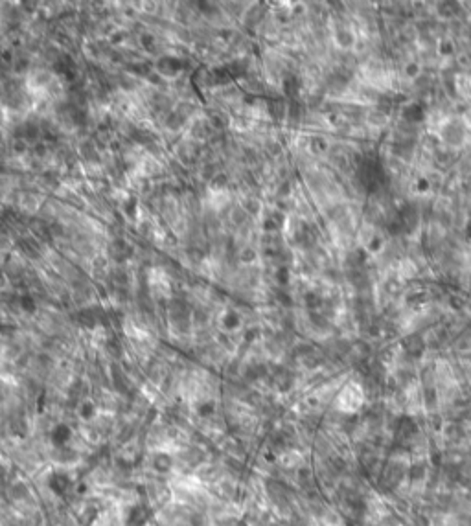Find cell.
<instances>
[{"label": "cell", "mask_w": 471, "mask_h": 526, "mask_svg": "<svg viewBox=\"0 0 471 526\" xmlns=\"http://www.w3.org/2000/svg\"><path fill=\"white\" fill-rule=\"evenodd\" d=\"M365 403V390L357 383H348L337 396V408L343 414H353Z\"/></svg>", "instance_id": "6da1fadb"}, {"label": "cell", "mask_w": 471, "mask_h": 526, "mask_svg": "<svg viewBox=\"0 0 471 526\" xmlns=\"http://www.w3.org/2000/svg\"><path fill=\"white\" fill-rule=\"evenodd\" d=\"M403 348H405V351H408V353L418 355V353H422V351L425 350V340H423L420 335H408V337L403 340Z\"/></svg>", "instance_id": "7a4b0ae2"}, {"label": "cell", "mask_w": 471, "mask_h": 526, "mask_svg": "<svg viewBox=\"0 0 471 526\" xmlns=\"http://www.w3.org/2000/svg\"><path fill=\"white\" fill-rule=\"evenodd\" d=\"M403 116L410 124H418V122H422L425 118V113H423V109L418 103H410V105H407L403 109Z\"/></svg>", "instance_id": "3957f363"}]
</instances>
